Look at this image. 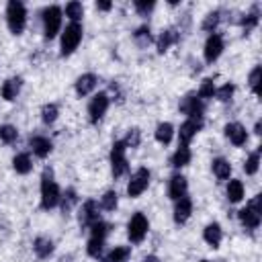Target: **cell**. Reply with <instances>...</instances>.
<instances>
[{
  "mask_svg": "<svg viewBox=\"0 0 262 262\" xmlns=\"http://www.w3.org/2000/svg\"><path fill=\"white\" fill-rule=\"evenodd\" d=\"M154 135H156V141L158 143H162V145H168L170 141H172V137H174V125L172 123H160L158 127H156V131H154Z\"/></svg>",
  "mask_w": 262,
  "mask_h": 262,
  "instance_id": "24",
  "label": "cell"
},
{
  "mask_svg": "<svg viewBox=\"0 0 262 262\" xmlns=\"http://www.w3.org/2000/svg\"><path fill=\"white\" fill-rule=\"evenodd\" d=\"M82 25L80 23H70L66 29H63V33H61V55L66 57V55H72L76 49H78V45H80V41H82Z\"/></svg>",
  "mask_w": 262,
  "mask_h": 262,
  "instance_id": "4",
  "label": "cell"
},
{
  "mask_svg": "<svg viewBox=\"0 0 262 262\" xmlns=\"http://www.w3.org/2000/svg\"><path fill=\"white\" fill-rule=\"evenodd\" d=\"M57 115H59V108H57V104H53V102H49V104H43V108H41V121H43L45 125H51V123H55V121H57Z\"/></svg>",
  "mask_w": 262,
  "mask_h": 262,
  "instance_id": "31",
  "label": "cell"
},
{
  "mask_svg": "<svg viewBox=\"0 0 262 262\" xmlns=\"http://www.w3.org/2000/svg\"><path fill=\"white\" fill-rule=\"evenodd\" d=\"M6 23L12 35H20L27 27V8L18 0H10L6 4Z\"/></svg>",
  "mask_w": 262,
  "mask_h": 262,
  "instance_id": "2",
  "label": "cell"
},
{
  "mask_svg": "<svg viewBox=\"0 0 262 262\" xmlns=\"http://www.w3.org/2000/svg\"><path fill=\"white\" fill-rule=\"evenodd\" d=\"M186 188H188V182H186V178H184L182 174H174V176L170 178V182H168V194H170V199H174V201L182 199V196L186 194Z\"/></svg>",
  "mask_w": 262,
  "mask_h": 262,
  "instance_id": "15",
  "label": "cell"
},
{
  "mask_svg": "<svg viewBox=\"0 0 262 262\" xmlns=\"http://www.w3.org/2000/svg\"><path fill=\"white\" fill-rule=\"evenodd\" d=\"M96 84H98L96 74H82V76L76 80L74 88H76V94H78V96H86V94H90V92L96 88Z\"/></svg>",
  "mask_w": 262,
  "mask_h": 262,
  "instance_id": "18",
  "label": "cell"
},
{
  "mask_svg": "<svg viewBox=\"0 0 262 262\" xmlns=\"http://www.w3.org/2000/svg\"><path fill=\"white\" fill-rule=\"evenodd\" d=\"M76 201H78V194H76V190L74 188H68L63 194H61V209H63V213H68V211H72V207L76 205Z\"/></svg>",
  "mask_w": 262,
  "mask_h": 262,
  "instance_id": "38",
  "label": "cell"
},
{
  "mask_svg": "<svg viewBox=\"0 0 262 262\" xmlns=\"http://www.w3.org/2000/svg\"><path fill=\"white\" fill-rule=\"evenodd\" d=\"M82 14H84V6H82V2H68L66 4V16L72 20V23H80V18H82Z\"/></svg>",
  "mask_w": 262,
  "mask_h": 262,
  "instance_id": "30",
  "label": "cell"
},
{
  "mask_svg": "<svg viewBox=\"0 0 262 262\" xmlns=\"http://www.w3.org/2000/svg\"><path fill=\"white\" fill-rule=\"evenodd\" d=\"M16 139H18L16 127H12V125H0V141H4V143H14Z\"/></svg>",
  "mask_w": 262,
  "mask_h": 262,
  "instance_id": "37",
  "label": "cell"
},
{
  "mask_svg": "<svg viewBox=\"0 0 262 262\" xmlns=\"http://www.w3.org/2000/svg\"><path fill=\"white\" fill-rule=\"evenodd\" d=\"M129 256H131V248L129 246H115L104 256V262H127Z\"/></svg>",
  "mask_w": 262,
  "mask_h": 262,
  "instance_id": "27",
  "label": "cell"
},
{
  "mask_svg": "<svg viewBox=\"0 0 262 262\" xmlns=\"http://www.w3.org/2000/svg\"><path fill=\"white\" fill-rule=\"evenodd\" d=\"M258 168H260V149L252 151V154L246 158V164H244V172H246L248 176H254V174L258 172Z\"/></svg>",
  "mask_w": 262,
  "mask_h": 262,
  "instance_id": "32",
  "label": "cell"
},
{
  "mask_svg": "<svg viewBox=\"0 0 262 262\" xmlns=\"http://www.w3.org/2000/svg\"><path fill=\"white\" fill-rule=\"evenodd\" d=\"M178 41H180V33H178L176 29H166V31H162L160 37L156 39V45H158V51L164 53V51H168L172 45H176Z\"/></svg>",
  "mask_w": 262,
  "mask_h": 262,
  "instance_id": "17",
  "label": "cell"
},
{
  "mask_svg": "<svg viewBox=\"0 0 262 262\" xmlns=\"http://www.w3.org/2000/svg\"><path fill=\"white\" fill-rule=\"evenodd\" d=\"M96 8H98V10H111L113 4H111V2H96Z\"/></svg>",
  "mask_w": 262,
  "mask_h": 262,
  "instance_id": "46",
  "label": "cell"
},
{
  "mask_svg": "<svg viewBox=\"0 0 262 262\" xmlns=\"http://www.w3.org/2000/svg\"><path fill=\"white\" fill-rule=\"evenodd\" d=\"M133 6H135V10H137L139 14H147V12H149V10H151V8L156 6V4H154V2H143V0H135V2H133Z\"/></svg>",
  "mask_w": 262,
  "mask_h": 262,
  "instance_id": "44",
  "label": "cell"
},
{
  "mask_svg": "<svg viewBox=\"0 0 262 262\" xmlns=\"http://www.w3.org/2000/svg\"><path fill=\"white\" fill-rule=\"evenodd\" d=\"M41 20H43L45 39H53L61 29V8L55 6V4L45 6L43 12H41Z\"/></svg>",
  "mask_w": 262,
  "mask_h": 262,
  "instance_id": "3",
  "label": "cell"
},
{
  "mask_svg": "<svg viewBox=\"0 0 262 262\" xmlns=\"http://www.w3.org/2000/svg\"><path fill=\"white\" fill-rule=\"evenodd\" d=\"M119 205V194L117 190H106L102 196H100V209L104 211H115Z\"/></svg>",
  "mask_w": 262,
  "mask_h": 262,
  "instance_id": "33",
  "label": "cell"
},
{
  "mask_svg": "<svg viewBox=\"0 0 262 262\" xmlns=\"http://www.w3.org/2000/svg\"><path fill=\"white\" fill-rule=\"evenodd\" d=\"M100 209H98V203L96 201H92V199H88L84 205H82V209H80V225L82 227H90L92 223H96V221H100V213H98Z\"/></svg>",
  "mask_w": 262,
  "mask_h": 262,
  "instance_id": "12",
  "label": "cell"
},
{
  "mask_svg": "<svg viewBox=\"0 0 262 262\" xmlns=\"http://www.w3.org/2000/svg\"><path fill=\"white\" fill-rule=\"evenodd\" d=\"M203 237H205V242H207L211 248H219L221 237H223V229H221V225H219L217 221L209 223V225L203 229Z\"/></svg>",
  "mask_w": 262,
  "mask_h": 262,
  "instance_id": "20",
  "label": "cell"
},
{
  "mask_svg": "<svg viewBox=\"0 0 262 262\" xmlns=\"http://www.w3.org/2000/svg\"><path fill=\"white\" fill-rule=\"evenodd\" d=\"M180 113H184L188 119L190 117H203V113H205V100H201L196 94H186L180 100Z\"/></svg>",
  "mask_w": 262,
  "mask_h": 262,
  "instance_id": "10",
  "label": "cell"
},
{
  "mask_svg": "<svg viewBox=\"0 0 262 262\" xmlns=\"http://www.w3.org/2000/svg\"><path fill=\"white\" fill-rule=\"evenodd\" d=\"M211 168H213V174L219 178V180H227L229 174H231V164L225 160V158H215L211 162Z\"/></svg>",
  "mask_w": 262,
  "mask_h": 262,
  "instance_id": "26",
  "label": "cell"
},
{
  "mask_svg": "<svg viewBox=\"0 0 262 262\" xmlns=\"http://www.w3.org/2000/svg\"><path fill=\"white\" fill-rule=\"evenodd\" d=\"M225 49V43H223V37L219 33H211L205 41V49H203V55H205V61L207 63H213Z\"/></svg>",
  "mask_w": 262,
  "mask_h": 262,
  "instance_id": "9",
  "label": "cell"
},
{
  "mask_svg": "<svg viewBox=\"0 0 262 262\" xmlns=\"http://www.w3.org/2000/svg\"><path fill=\"white\" fill-rule=\"evenodd\" d=\"M20 88H23V80H20L18 76H14V78H8V80L2 84L0 94H2L4 100H14V98L18 96Z\"/></svg>",
  "mask_w": 262,
  "mask_h": 262,
  "instance_id": "21",
  "label": "cell"
},
{
  "mask_svg": "<svg viewBox=\"0 0 262 262\" xmlns=\"http://www.w3.org/2000/svg\"><path fill=\"white\" fill-rule=\"evenodd\" d=\"M108 229H111V225H108V223H104L102 219L90 225V233H92V237H98V239H104V237H106V233H108Z\"/></svg>",
  "mask_w": 262,
  "mask_h": 262,
  "instance_id": "40",
  "label": "cell"
},
{
  "mask_svg": "<svg viewBox=\"0 0 262 262\" xmlns=\"http://www.w3.org/2000/svg\"><path fill=\"white\" fill-rule=\"evenodd\" d=\"M260 78H262V68L256 66V68L250 72V78H248L250 88H252V92H254L256 96H260Z\"/></svg>",
  "mask_w": 262,
  "mask_h": 262,
  "instance_id": "39",
  "label": "cell"
},
{
  "mask_svg": "<svg viewBox=\"0 0 262 262\" xmlns=\"http://www.w3.org/2000/svg\"><path fill=\"white\" fill-rule=\"evenodd\" d=\"M233 92H235V86L227 82V84H223L219 90H215V96H217V100H221V102H227V100H231Z\"/></svg>",
  "mask_w": 262,
  "mask_h": 262,
  "instance_id": "42",
  "label": "cell"
},
{
  "mask_svg": "<svg viewBox=\"0 0 262 262\" xmlns=\"http://www.w3.org/2000/svg\"><path fill=\"white\" fill-rule=\"evenodd\" d=\"M61 201V190L57 186V182L53 180V170L45 168L43 176H41V207L45 211L57 207Z\"/></svg>",
  "mask_w": 262,
  "mask_h": 262,
  "instance_id": "1",
  "label": "cell"
},
{
  "mask_svg": "<svg viewBox=\"0 0 262 262\" xmlns=\"http://www.w3.org/2000/svg\"><path fill=\"white\" fill-rule=\"evenodd\" d=\"M201 262H209V260H201Z\"/></svg>",
  "mask_w": 262,
  "mask_h": 262,
  "instance_id": "48",
  "label": "cell"
},
{
  "mask_svg": "<svg viewBox=\"0 0 262 262\" xmlns=\"http://www.w3.org/2000/svg\"><path fill=\"white\" fill-rule=\"evenodd\" d=\"M190 160H192V151H190V147L180 143V145H178V149L172 154L170 164H172V168H184V166H188V164H190Z\"/></svg>",
  "mask_w": 262,
  "mask_h": 262,
  "instance_id": "22",
  "label": "cell"
},
{
  "mask_svg": "<svg viewBox=\"0 0 262 262\" xmlns=\"http://www.w3.org/2000/svg\"><path fill=\"white\" fill-rule=\"evenodd\" d=\"M108 104H111V98H108L106 92L94 94V96L90 98V102H88V119H90V123H98V121L106 115Z\"/></svg>",
  "mask_w": 262,
  "mask_h": 262,
  "instance_id": "7",
  "label": "cell"
},
{
  "mask_svg": "<svg viewBox=\"0 0 262 262\" xmlns=\"http://www.w3.org/2000/svg\"><path fill=\"white\" fill-rule=\"evenodd\" d=\"M133 39L137 41V45H139V47H147V45L154 41V37H151V29H149L147 25H141L139 29H135Z\"/></svg>",
  "mask_w": 262,
  "mask_h": 262,
  "instance_id": "29",
  "label": "cell"
},
{
  "mask_svg": "<svg viewBox=\"0 0 262 262\" xmlns=\"http://www.w3.org/2000/svg\"><path fill=\"white\" fill-rule=\"evenodd\" d=\"M33 252L37 254V258L45 260V258H49V256L53 254V242H51L49 237L39 235V237L33 239Z\"/></svg>",
  "mask_w": 262,
  "mask_h": 262,
  "instance_id": "23",
  "label": "cell"
},
{
  "mask_svg": "<svg viewBox=\"0 0 262 262\" xmlns=\"http://www.w3.org/2000/svg\"><path fill=\"white\" fill-rule=\"evenodd\" d=\"M260 215H262V213H258L256 209H252V207H248V205H246L244 209H239V211H237L239 223H242L246 229H250V231H252V229H256V227L260 225Z\"/></svg>",
  "mask_w": 262,
  "mask_h": 262,
  "instance_id": "16",
  "label": "cell"
},
{
  "mask_svg": "<svg viewBox=\"0 0 262 262\" xmlns=\"http://www.w3.org/2000/svg\"><path fill=\"white\" fill-rule=\"evenodd\" d=\"M12 168H14V172H16V174H29V172L33 170L31 156H29V154H25V151L16 154V156L12 158Z\"/></svg>",
  "mask_w": 262,
  "mask_h": 262,
  "instance_id": "25",
  "label": "cell"
},
{
  "mask_svg": "<svg viewBox=\"0 0 262 262\" xmlns=\"http://www.w3.org/2000/svg\"><path fill=\"white\" fill-rule=\"evenodd\" d=\"M102 250H104V239H98V237H90V239H88V244H86V252H88V256H92V258H100Z\"/></svg>",
  "mask_w": 262,
  "mask_h": 262,
  "instance_id": "36",
  "label": "cell"
},
{
  "mask_svg": "<svg viewBox=\"0 0 262 262\" xmlns=\"http://www.w3.org/2000/svg\"><path fill=\"white\" fill-rule=\"evenodd\" d=\"M29 147L33 149V154L37 158H47L51 154V149H53V143L45 135H31L29 137Z\"/></svg>",
  "mask_w": 262,
  "mask_h": 262,
  "instance_id": "13",
  "label": "cell"
},
{
  "mask_svg": "<svg viewBox=\"0 0 262 262\" xmlns=\"http://www.w3.org/2000/svg\"><path fill=\"white\" fill-rule=\"evenodd\" d=\"M196 96H199L201 100H207V98H213V96H215V84H213V78H205V80H203V84H201Z\"/></svg>",
  "mask_w": 262,
  "mask_h": 262,
  "instance_id": "35",
  "label": "cell"
},
{
  "mask_svg": "<svg viewBox=\"0 0 262 262\" xmlns=\"http://www.w3.org/2000/svg\"><path fill=\"white\" fill-rule=\"evenodd\" d=\"M239 25L244 27V31L248 33V31H252L256 25H258V10L254 8L252 12H248V14H244V18L239 20Z\"/></svg>",
  "mask_w": 262,
  "mask_h": 262,
  "instance_id": "41",
  "label": "cell"
},
{
  "mask_svg": "<svg viewBox=\"0 0 262 262\" xmlns=\"http://www.w3.org/2000/svg\"><path fill=\"white\" fill-rule=\"evenodd\" d=\"M147 184H149V170H147L145 166H141V168H137V170L133 172V176H131V180H129V184H127V194H129L131 199H137L139 194L145 192Z\"/></svg>",
  "mask_w": 262,
  "mask_h": 262,
  "instance_id": "8",
  "label": "cell"
},
{
  "mask_svg": "<svg viewBox=\"0 0 262 262\" xmlns=\"http://www.w3.org/2000/svg\"><path fill=\"white\" fill-rule=\"evenodd\" d=\"M123 143H125V147H137L141 143V131L139 129H129Z\"/></svg>",
  "mask_w": 262,
  "mask_h": 262,
  "instance_id": "43",
  "label": "cell"
},
{
  "mask_svg": "<svg viewBox=\"0 0 262 262\" xmlns=\"http://www.w3.org/2000/svg\"><path fill=\"white\" fill-rule=\"evenodd\" d=\"M190 213H192V201H190V196L184 194L182 199L176 201V207H174V221H176V223H184V221H188Z\"/></svg>",
  "mask_w": 262,
  "mask_h": 262,
  "instance_id": "19",
  "label": "cell"
},
{
  "mask_svg": "<svg viewBox=\"0 0 262 262\" xmlns=\"http://www.w3.org/2000/svg\"><path fill=\"white\" fill-rule=\"evenodd\" d=\"M201 129H203V117H190V119H186V121L180 125V129H178L180 143H182V145H188V141H190Z\"/></svg>",
  "mask_w": 262,
  "mask_h": 262,
  "instance_id": "11",
  "label": "cell"
},
{
  "mask_svg": "<svg viewBox=\"0 0 262 262\" xmlns=\"http://www.w3.org/2000/svg\"><path fill=\"white\" fill-rule=\"evenodd\" d=\"M147 229H149V223H147V217L143 213H135L129 223H127V235L131 239V244H139L143 242V237L147 235Z\"/></svg>",
  "mask_w": 262,
  "mask_h": 262,
  "instance_id": "6",
  "label": "cell"
},
{
  "mask_svg": "<svg viewBox=\"0 0 262 262\" xmlns=\"http://www.w3.org/2000/svg\"><path fill=\"white\" fill-rule=\"evenodd\" d=\"M219 20H221V10H213V12H209V14L205 16V20H203V31H207V33H215Z\"/></svg>",
  "mask_w": 262,
  "mask_h": 262,
  "instance_id": "34",
  "label": "cell"
},
{
  "mask_svg": "<svg viewBox=\"0 0 262 262\" xmlns=\"http://www.w3.org/2000/svg\"><path fill=\"white\" fill-rule=\"evenodd\" d=\"M125 151H127V147H125L123 141H115L113 147H111V172H113L115 178H121L129 168Z\"/></svg>",
  "mask_w": 262,
  "mask_h": 262,
  "instance_id": "5",
  "label": "cell"
},
{
  "mask_svg": "<svg viewBox=\"0 0 262 262\" xmlns=\"http://www.w3.org/2000/svg\"><path fill=\"white\" fill-rule=\"evenodd\" d=\"M248 207H252V209H256L258 213H262V194H256V196L248 203Z\"/></svg>",
  "mask_w": 262,
  "mask_h": 262,
  "instance_id": "45",
  "label": "cell"
},
{
  "mask_svg": "<svg viewBox=\"0 0 262 262\" xmlns=\"http://www.w3.org/2000/svg\"><path fill=\"white\" fill-rule=\"evenodd\" d=\"M227 199L229 203H239L244 199V184L237 178H231L227 184Z\"/></svg>",
  "mask_w": 262,
  "mask_h": 262,
  "instance_id": "28",
  "label": "cell"
},
{
  "mask_svg": "<svg viewBox=\"0 0 262 262\" xmlns=\"http://www.w3.org/2000/svg\"><path fill=\"white\" fill-rule=\"evenodd\" d=\"M143 262H160V260H158V256H145Z\"/></svg>",
  "mask_w": 262,
  "mask_h": 262,
  "instance_id": "47",
  "label": "cell"
},
{
  "mask_svg": "<svg viewBox=\"0 0 262 262\" xmlns=\"http://www.w3.org/2000/svg\"><path fill=\"white\" fill-rule=\"evenodd\" d=\"M225 135H227V139H229L233 145H237V147H242V145L248 141V131H246V127H244L242 123H227V125H225Z\"/></svg>",
  "mask_w": 262,
  "mask_h": 262,
  "instance_id": "14",
  "label": "cell"
}]
</instances>
